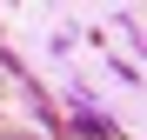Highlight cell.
Returning <instances> with one entry per match:
<instances>
[{
	"label": "cell",
	"mask_w": 147,
	"mask_h": 140,
	"mask_svg": "<svg viewBox=\"0 0 147 140\" xmlns=\"http://www.w3.org/2000/svg\"><path fill=\"white\" fill-rule=\"evenodd\" d=\"M0 140H34V133H20V127H0Z\"/></svg>",
	"instance_id": "obj_1"
}]
</instances>
